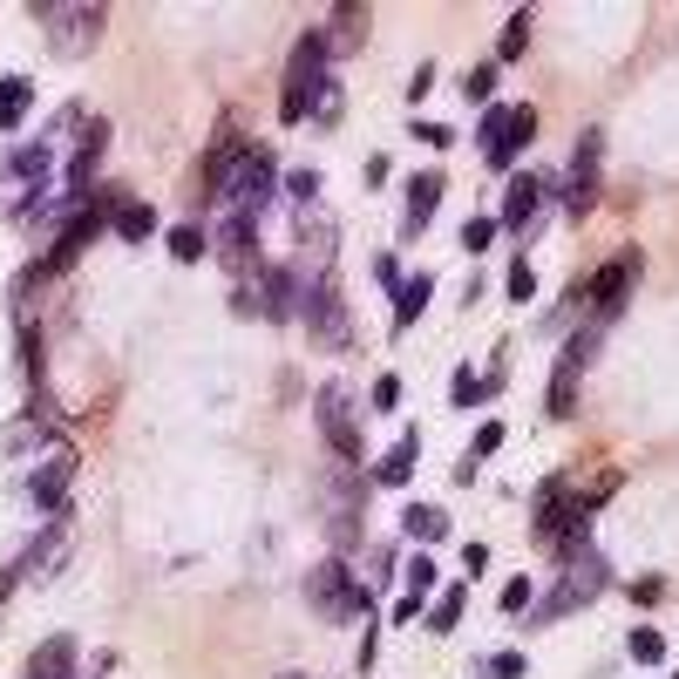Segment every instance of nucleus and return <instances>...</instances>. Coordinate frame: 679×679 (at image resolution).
I'll use <instances>...</instances> for the list:
<instances>
[{
  "label": "nucleus",
  "mask_w": 679,
  "mask_h": 679,
  "mask_svg": "<svg viewBox=\"0 0 679 679\" xmlns=\"http://www.w3.org/2000/svg\"><path fill=\"white\" fill-rule=\"evenodd\" d=\"M327 62H333L327 28H306L293 42V62H286V96H278V116H286V123H313L319 96H327Z\"/></svg>",
  "instance_id": "nucleus-1"
},
{
  "label": "nucleus",
  "mask_w": 679,
  "mask_h": 679,
  "mask_svg": "<svg viewBox=\"0 0 679 679\" xmlns=\"http://www.w3.org/2000/svg\"><path fill=\"white\" fill-rule=\"evenodd\" d=\"M306 598H313V612L327 618V625H347V618L368 612V591L353 584L347 557H327V565H313V571H306Z\"/></svg>",
  "instance_id": "nucleus-2"
},
{
  "label": "nucleus",
  "mask_w": 679,
  "mask_h": 679,
  "mask_svg": "<svg viewBox=\"0 0 679 679\" xmlns=\"http://www.w3.org/2000/svg\"><path fill=\"white\" fill-rule=\"evenodd\" d=\"M272 184H278V156L265 150V143H245L231 156V171H224V197H231V211H245V218H259V205L272 197Z\"/></svg>",
  "instance_id": "nucleus-3"
},
{
  "label": "nucleus",
  "mask_w": 679,
  "mask_h": 679,
  "mask_svg": "<svg viewBox=\"0 0 679 679\" xmlns=\"http://www.w3.org/2000/svg\"><path fill=\"white\" fill-rule=\"evenodd\" d=\"M313 415H319V435L333 442V456H347V462L368 456V442H361V408H353V387H347V381H327V387H319Z\"/></svg>",
  "instance_id": "nucleus-4"
},
{
  "label": "nucleus",
  "mask_w": 679,
  "mask_h": 679,
  "mask_svg": "<svg viewBox=\"0 0 679 679\" xmlns=\"http://www.w3.org/2000/svg\"><path fill=\"white\" fill-rule=\"evenodd\" d=\"M537 136V109H524V102H490V116H483V164L490 171H510L516 164V150H524Z\"/></svg>",
  "instance_id": "nucleus-5"
},
{
  "label": "nucleus",
  "mask_w": 679,
  "mask_h": 679,
  "mask_svg": "<svg viewBox=\"0 0 679 679\" xmlns=\"http://www.w3.org/2000/svg\"><path fill=\"white\" fill-rule=\"evenodd\" d=\"M638 272H646V252H638V245H625L618 259H605V272H598L591 278V327H605V319H618V306L632 299V286H638Z\"/></svg>",
  "instance_id": "nucleus-6"
},
{
  "label": "nucleus",
  "mask_w": 679,
  "mask_h": 679,
  "mask_svg": "<svg viewBox=\"0 0 679 679\" xmlns=\"http://www.w3.org/2000/svg\"><path fill=\"white\" fill-rule=\"evenodd\" d=\"M605 557H598V550H578V571L565 565V578H557V591H550V605L537 612V618H557V612H578V605H591V598L598 591H605Z\"/></svg>",
  "instance_id": "nucleus-7"
},
{
  "label": "nucleus",
  "mask_w": 679,
  "mask_h": 679,
  "mask_svg": "<svg viewBox=\"0 0 679 679\" xmlns=\"http://www.w3.org/2000/svg\"><path fill=\"white\" fill-rule=\"evenodd\" d=\"M598 156H605V136L598 130H584L578 136V156H571V171H565V211L571 218H591V205H598Z\"/></svg>",
  "instance_id": "nucleus-8"
},
{
  "label": "nucleus",
  "mask_w": 679,
  "mask_h": 679,
  "mask_svg": "<svg viewBox=\"0 0 679 679\" xmlns=\"http://www.w3.org/2000/svg\"><path fill=\"white\" fill-rule=\"evenodd\" d=\"M68 483H75V449H62L55 462H42V469L28 475V503H34V510H48V516H62Z\"/></svg>",
  "instance_id": "nucleus-9"
},
{
  "label": "nucleus",
  "mask_w": 679,
  "mask_h": 679,
  "mask_svg": "<svg viewBox=\"0 0 679 679\" xmlns=\"http://www.w3.org/2000/svg\"><path fill=\"white\" fill-rule=\"evenodd\" d=\"M218 259H224L231 272H259V218L231 211L224 231H218Z\"/></svg>",
  "instance_id": "nucleus-10"
},
{
  "label": "nucleus",
  "mask_w": 679,
  "mask_h": 679,
  "mask_svg": "<svg viewBox=\"0 0 679 679\" xmlns=\"http://www.w3.org/2000/svg\"><path fill=\"white\" fill-rule=\"evenodd\" d=\"M435 205H442V171H421V177H408V197H402V231L415 238V231L435 218Z\"/></svg>",
  "instance_id": "nucleus-11"
},
{
  "label": "nucleus",
  "mask_w": 679,
  "mask_h": 679,
  "mask_svg": "<svg viewBox=\"0 0 679 679\" xmlns=\"http://www.w3.org/2000/svg\"><path fill=\"white\" fill-rule=\"evenodd\" d=\"M537 205H544V184L537 177H510V190H503V231H530Z\"/></svg>",
  "instance_id": "nucleus-12"
},
{
  "label": "nucleus",
  "mask_w": 679,
  "mask_h": 679,
  "mask_svg": "<svg viewBox=\"0 0 679 679\" xmlns=\"http://www.w3.org/2000/svg\"><path fill=\"white\" fill-rule=\"evenodd\" d=\"M415 462H421V435L408 428V435H402V442H394V449H387V456L374 462V483H381V490H402V483H408V475H415Z\"/></svg>",
  "instance_id": "nucleus-13"
},
{
  "label": "nucleus",
  "mask_w": 679,
  "mask_h": 679,
  "mask_svg": "<svg viewBox=\"0 0 679 679\" xmlns=\"http://www.w3.org/2000/svg\"><path fill=\"white\" fill-rule=\"evenodd\" d=\"M259 278H265V313H272V319H293V306H299V272H293V265H259Z\"/></svg>",
  "instance_id": "nucleus-14"
},
{
  "label": "nucleus",
  "mask_w": 679,
  "mask_h": 679,
  "mask_svg": "<svg viewBox=\"0 0 679 679\" xmlns=\"http://www.w3.org/2000/svg\"><path fill=\"white\" fill-rule=\"evenodd\" d=\"M102 143H109V123H102V116H89V136L75 143V156H68V190H83V184L96 177V156H102Z\"/></svg>",
  "instance_id": "nucleus-15"
},
{
  "label": "nucleus",
  "mask_w": 679,
  "mask_h": 679,
  "mask_svg": "<svg viewBox=\"0 0 679 679\" xmlns=\"http://www.w3.org/2000/svg\"><path fill=\"white\" fill-rule=\"evenodd\" d=\"M34 109V83L28 75H0V130H21Z\"/></svg>",
  "instance_id": "nucleus-16"
},
{
  "label": "nucleus",
  "mask_w": 679,
  "mask_h": 679,
  "mask_svg": "<svg viewBox=\"0 0 679 679\" xmlns=\"http://www.w3.org/2000/svg\"><path fill=\"white\" fill-rule=\"evenodd\" d=\"M428 584H435V565H428V550H415V557H408V591L394 598V618H402V625L421 618V591H428Z\"/></svg>",
  "instance_id": "nucleus-17"
},
{
  "label": "nucleus",
  "mask_w": 679,
  "mask_h": 679,
  "mask_svg": "<svg viewBox=\"0 0 679 679\" xmlns=\"http://www.w3.org/2000/svg\"><path fill=\"white\" fill-rule=\"evenodd\" d=\"M28 679H75V638H48V646L28 659Z\"/></svg>",
  "instance_id": "nucleus-18"
},
{
  "label": "nucleus",
  "mask_w": 679,
  "mask_h": 679,
  "mask_svg": "<svg viewBox=\"0 0 679 679\" xmlns=\"http://www.w3.org/2000/svg\"><path fill=\"white\" fill-rule=\"evenodd\" d=\"M361 34H368V8L361 0H340L333 28H327V48H361Z\"/></svg>",
  "instance_id": "nucleus-19"
},
{
  "label": "nucleus",
  "mask_w": 679,
  "mask_h": 679,
  "mask_svg": "<svg viewBox=\"0 0 679 679\" xmlns=\"http://www.w3.org/2000/svg\"><path fill=\"white\" fill-rule=\"evenodd\" d=\"M0 164H8V177H14V184L42 190V184H48V143H28V150H14V156H0Z\"/></svg>",
  "instance_id": "nucleus-20"
},
{
  "label": "nucleus",
  "mask_w": 679,
  "mask_h": 679,
  "mask_svg": "<svg viewBox=\"0 0 679 679\" xmlns=\"http://www.w3.org/2000/svg\"><path fill=\"white\" fill-rule=\"evenodd\" d=\"M428 293H435V278L428 272H415L402 293H394V333H408L415 319H421V306H428Z\"/></svg>",
  "instance_id": "nucleus-21"
},
{
  "label": "nucleus",
  "mask_w": 679,
  "mask_h": 679,
  "mask_svg": "<svg viewBox=\"0 0 679 679\" xmlns=\"http://www.w3.org/2000/svg\"><path fill=\"white\" fill-rule=\"evenodd\" d=\"M490 394H503L496 374H469V368H456V381H449V402H456V408H483Z\"/></svg>",
  "instance_id": "nucleus-22"
},
{
  "label": "nucleus",
  "mask_w": 679,
  "mask_h": 679,
  "mask_svg": "<svg viewBox=\"0 0 679 679\" xmlns=\"http://www.w3.org/2000/svg\"><path fill=\"white\" fill-rule=\"evenodd\" d=\"M402 530L421 537V544H435V537H449V516L435 510V503H408V510H402Z\"/></svg>",
  "instance_id": "nucleus-23"
},
{
  "label": "nucleus",
  "mask_w": 679,
  "mask_h": 679,
  "mask_svg": "<svg viewBox=\"0 0 679 679\" xmlns=\"http://www.w3.org/2000/svg\"><path fill=\"white\" fill-rule=\"evenodd\" d=\"M238 150H245V143H238V123H224V130H218V143H211V156H205V184H211V190L224 184V171H231V156H238Z\"/></svg>",
  "instance_id": "nucleus-24"
},
{
  "label": "nucleus",
  "mask_w": 679,
  "mask_h": 679,
  "mask_svg": "<svg viewBox=\"0 0 679 679\" xmlns=\"http://www.w3.org/2000/svg\"><path fill=\"white\" fill-rule=\"evenodd\" d=\"M62 544H68V530H62V516H55V524H48L42 537H34V550L21 557V571H42V565H55V557H62Z\"/></svg>",
  "instance_id": "nucleus-25"
},
{
  "label": "nucleus",
  "mask_w": 679,
  "mask_h": 679,
  "mask_svg": "<svg viewBox=\"0 0 679 679\" xmlns=\"http://www.w3.org/2000/svg\"><path fill=\"white\" fill-rule=\"evenodd\" d=\"M116 231H123L130 245H143V238L156 231V211H150V205H123V211H116Z\"/></svg>",
  "instance_id": "nucleus-26"
},
{
  "label": "nucleus",
  "mask_w": 679,
  "mask_h": 679,
  "mask_svg": "<svg viewBox=\"0 0 679 679\" xmlns=\"http://www.w3.org/2000/svg\"><path fill=\"white\" fill-rule=\"evenodd\" d=\"M462 598H469V584H449V591H442V605L428 612V632H456V618H462Z\"/></svg>",
  "instance_id": "nucleus-27"
},
{
  "label": "nucleus",
  "mask_w": 679,
  "mask_h": 679,
  "mask_svg": "<svg viewBox=\"0 0 679 679\" xmlns=\"http://www.w3.org/2000/svg\"><path fill=\"white\" fill-rule=\"evenodd\" d=\"M171 259H205V224H171Z\"/></svg>",
  "instance_id": "nucleus-28"
},
{
  "label": "nucleus",
  "mask_w": 679,
  "mask_h": 679,
  "mask_svg": "<svg viewBox=\"0 0 679 679\" xmlns=\"http://www.w3.org/2000/svg\"><path fill=\"white\" fill-rule=\"evenodd\" d=\"M625 653H632L638 666H659V659H666V638H659L653 625H638V632H632V646H625Z\"/></svg>",
  "instance_id": "nucleus-29"
},
{
  "label": "nucleus",
  "mask_w": 679,
  "mask_h": 679,
  "mask_svg": "<svg viewBox=\"0 0 679 679\" xmlns=\"http://www.w3.org/2000/svg\"><path fill=\"white\" fill-rule=\"evenodd\" d=\"M524 42H530V14H516V21L503 28V42H496V62H516V55H524Z\"/></svg>",
  "instance_id": "nucleus-30"
},
{
  "label": "nucleus",
  "mask_w": 679,
  "mask_h": 679,
  "mask_svg": "<svg viewBox=\"0 0 679 679\" xmlns=\"http://www.w3.org/2000/svg\"><path fill=\"white\" fill-rule=\"evenodd\" d=\"M503 293H510V299H516V306H524V299H530V293H537V272H530V265H524V259H516V265H510V278H503Z\"/></svg>",
  "instance_id": "nucleus-31"
},
{
  "label": "nucleus",
  "mask_w": 679,
  "mask_h": 679,
  "mask_svg": "<svg viewBox=\"0 0 679 679\" xmlns=\"http://www.w3.org/2000/svg\"><path fill=\"white\" fill-rule=\"evenodd\" d=\"M503 435H510L503 421H483V428H475V449H469V462H483V456H496V449H503Z\"/></svg>",
  "instance_id": "nucleus-32"
},
{
  "label": "nucleus",
  "mask_w": 679,
  "mask_h": 679,
  "mask_svg": "<svg viewBox=\"0 0 679 679\" xmlns=\"http://www.w3.org/2000/svg\"><path fill=\"white\" fill-rule=\"evenodd\" d=\"M490 238H496L490 218H469V224H462V252H490Z\"/></svg>",
  "instance_id": "nucleus-33"
},
{
  "label": "nucleus",
  "mask_w": 679,
  "mask_h": 679,
  "mask_svg": "<svg viewBox=\"0 0 679 679\" xmlns=\"http://www.w3.org/2000/svg\"><path fill=\"white\" fill-rule=\"evenodd\" d=\"M524 666H530L524 653H496V659H490V672H496V679H524Z\"/></svg>",
  "instance_id": "nucleus-34"
},
{
  "label": "nucleus",
  "mask_w": 679,
  "mask_h": 679,
  "mask_svg": "<svg viewBox=\"0 0 679 679\" xmlns=\"http://www.w3.org/2000/svg\"><path fill=\"white\" fill-rule=\"evenodd\" d=\"M524 605H530V584H524V578H510V584H503V612L516 618V612H524Z\"/></svg>",
  "instance_id": "nucleus-35"
},
{
  "label": "nucleus",
  "mask_w": 679,
  "mask_h": 679,
  "mask_svg": "<svg viewBox=\"0 0 679 679\" xmlns=\"http://www.w3.org/2000/svg\"><path fill=\"white\" fill-rule=\"evenodd\" d=\"M496 89V62H483V68H469V96H490Z\"/></svg>",
  "instance_id": "nucleus-36"
},
{
  "label": "nucleus",
  "mask_w": 679,
  "mask_h": 679,
  "mask_svg": "<svg viewBox=\"0 0 679 679\" xmlns=\"http://www.w3.org/2000/svg\"><path fill=\"white\" fill-rule=\"evenodd\" d=\"M394 402H402V381L381 374V381H374V408H394Z\"/></svg>",
  "instance_id": "nucleus-37"
},
{
  "label": "nucleus",
  "mask_w": 679,
  "mask_h": 679,
  "mask_svg": "<svg viewBox=\"0 0 679 679\" xmlns=\"http://www.w3.org/2000/svg\"><path fill=\"white\" fill-rule=\"evenodd\" d=\"M374 272H381V286H387V293H402V265H394V259H387V252H381V259H374Z\"/></svg>",
  "instance_id": "nucleus-38"
},
{
  "label": "nucleus",
  "mask_w": 679,
  "mask_h": 679,
  "mask_svg": "<svg viewBox=\"0 0 679 679\" xmlns=\"http://www.w3.org/2000/svg\"><path fill=\"white\" fill-rule=\"evenodd\" d=\"M286 190H293V197H299V205H306V197L319 190V177H313V171H293V177H286Z\"/></svg>",
  "instance_id": "nucleus-39"
},
{
  "label": "nucleus",
  "mask_w": 679,
  "mask_h": 679,
  "mask_svg": "<svg viewBox=\"0 0 679 679\" xmlns=\"http://www.w3.org/2000/svg\"><path fill=\"white\" fill-rule=\"evenodd\" d=\"M462 571H469V578H475V571H490V550H483V544H469V550H462Z\"/></svg>",
  "instance_id": "nucleus-40"
},
{
  "label": "nucleus",
  "mask_w": 679,
  "mask_h": 679,
  "mask_svg": "<svg viewBox=\"0 0 679 679\" xmlns=\"http://www.w3.org/2000/svg\"><path fill=\"white\" fill-rule=\"evenodd\" d=\"M672 679H679V672H672Z\"/></svg>",
  "instance_id": "nucleus-41"
}]
</instances>
